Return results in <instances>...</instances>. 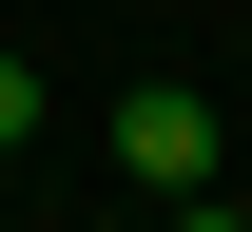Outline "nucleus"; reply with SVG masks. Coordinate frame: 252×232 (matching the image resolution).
Listing matches in <instances>:
<instances>
[{
  "label": "nucleus",
  "mask_w": 252,
  "mask_h": 232,
  "mask_svg": "<svg viewBox=\"0 0 252 232\" xmlns=\"http://www.w3.org/2000/svg\"><path fill=\"white\" fill-rule=\"evenodd\" d=\"M117 174L175 194V213H214L233 194V174H214V97H194V77H136V97H117Z\"/></svg>",
  "instance_id": "obj_1"
},
{
  "label": "nucleus",
  "mask_w": 252,
  "mask_h": 232,
  "mask_svg": "<svg viewBox=\"0 0 252 232\" xmlns=\"http://www.w3.org/2000/svg\"><path fill=\"white\" fill-rule=\"evenodd\" d=\"M233 77H252V39H233Z\"/></svg>",
  "instance_id": "obj_3"
},
{
  "label": "nucleus",
  "mask_w": 252,
  "mask_h": 232,
  "mask_svg": "<svg viewBox=\"0 0 252 232\" xmlns=\"http://www.w3.org/2000/svg\"><path fill=\"white\" fill-rule=\"evenodd\" d=\"M0 155H39V58H0Z\"/></svg>",
  "instance_id": "obj_2"
}]
</instances>
